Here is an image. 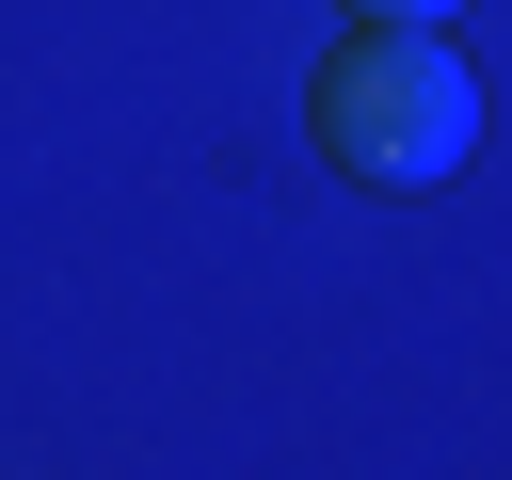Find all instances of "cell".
<instances>
[{
  "label": "cell",
  "instance_id": "obj_1",
  "mask_svg": "<svg viewBox=\"0 0 512 480\" xmlns=\"http://www.w3.org/2000/svg\"><path fill=\"white\" fill-rule=\"evenodd\" d=\"M304 128H320V160L368 176V192H448V176L480 160V80H464V48H448L432 16H352V48L320 64Z\"/></svg>",
  "mask_w": 512,
  "mask_h": 480
},
{
  "label": "cell",
  "instance_id": "obj_2",
  "mask_svg": "<svg viewBox=\"0 0 512 480\" xmlns=\"http://www.w3.org/2000/svg\"><path fill=\"white\" fill-rule=\"evenodd\" d=\"M352 16H432V32H448V0H352Z\"/></svg>",
  "mask_w": 512,
  "mask_h": 480
}]
</instances>
